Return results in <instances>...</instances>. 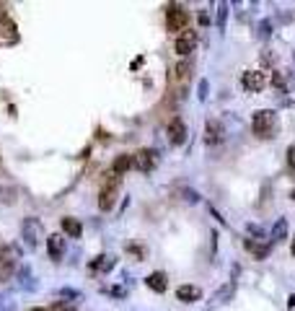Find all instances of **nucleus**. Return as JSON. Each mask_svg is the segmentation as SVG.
<instances>
[{"mask_svg": "<svg viewBox=\"0 0 295 311\" xmlns=\"http://www.w3.org/2000/svg\"><path fill=\"white\" fill-rule=\"evenodd\" d=\"M132 166H135V156L122 153V156H117L114 164H111V174H114V176H122V174H127Z\"/></svg>", "mask_w": 295, "mask_h": 311, "instance_id": "10", "label": "nucleus"}, {"mask_svg": "<svg viewBox=\"0 0 295 311\" xmlns=\"http://www.w3.org/2000/svg\"><path fill=\"white\" fill-rule=\"evenodd\" d=\"M243 247H246L251 254H254L257 259H264V257L269 254V247H272V244H254L251 239H246V241H243Z\"/></svg>", "mask_w": 295, "mask_h": 311, "instance_id": "17", "label": "nucleus"}, {"mask_svg": "<svg viewBox=\"0 0 295 311\" xmlns=\"http://www.w3.org/2000/svg\"><path fill=\"white\" fill-rule=\"evenodd\" d=\"M62 231L67 233L70 239H80L83 226H80V220H75V218H62Z\"/></svg>", "mask_w": 295, "mask_h": 311, "instance_id": "15", "label": "nucleus"}, {"mask_svg": "<svg viewBox=\"0 0 295 311\" xmlns=\"http://www.w3.org/2000/svg\"><path fill=\"white\" fill-rule=\"evenodd\" d=\"M18 259H21V252L16 244H8L0 249V280H8L13 275V267L18 264Z\"/></svg>", "mask_w": 295, "mask_h": 311, "instance_id": "2", "label": "nucleus"}, {"mask_svg": "<svg viewBox=\"0 0 295 311\" xmlns=\"http://www.w3.org/2000/svg\"><path fill=\"white\" fill-rule=\"evenodd\" d=\"M168 140H171V145H181L187 140V125L181 117H174L171 122H168Z\"/></svg>", "mask_w": 295, "mask_h": 311, "instance_id": "7", "label": "nucleus"}, {"mask_svg": "<svg viewBox=\"0 0 295 311\" xmlns=\"http://www.w3.org/2000/svg\"><path fill=\"white\" fill-rule=\"evenodd\" d=\"M207 88H210V83H207V81H202V83H199V99H202V101L207 99Z\"/></svg>", "mask_w": 295, "mask_h": 311, "instance_id": "29", "label": "nucleus"}, {"mask_svg": "<svg viewBox=\"0 0 295 311\" xmlns=\"http://www.w3.org/2000/svg\"><path fill=\"white\" fill-rule=\"evenodd\" d=\"M145 283H148V288L155 291V293H163V291L168 288V280H166L163 272H150V275L145 278Z\"/></svg>", "mask_w": 295, "mask_h": 311, "instance_id": "14", "label": "nucleus"}, {"mask_svg": "<svg viewBox=\"0 0 295 311\" xmlns=\"http://www.w3.org/2000/svg\"><path fill=\"white\" fill-rule=\"evenodd\" d=\"M290 254L295 257V236H292V247H290Z\"/></svg>", "mask_w": 295, "mask_h": 311, "instance_id": "32", "label": "nucleus"}, {"mask_svg": "<svg viewBox=\"0 0 295 311\" xmlns=\"http://www.w3.org/2000/svg\"><path fill=\"white\" fill-rule=\"evenodd\" d=\"M225 16H228V6L223 3V6H220V13H218V24H220V29H225Z\"/></svg>", "mask_w": 295, "mask_h": 311, "instance_id": "26", "label": "nucleus"}, {"mask_svg": "<svg viewBox=\"0 0 295 311\" xmlns=\"http://www.w3.org/2000/svg\"><path fill=\"white\" fill-rule=\"evenodd\" d=\"M176 298H179L181 303H194V301H199V298H202V291H199L197 285H179Z\"/></svg>", "mask_w": 295, "mask_h": 311, "instance_id": "12", "label": "nucleus"}, {"mask_svg": "<svg viewBox=\"0 0 295 311\" xmlns=\"http://www.w3.org/2000/svg\"><path fill=\"white\" fill-rule=\"evenodd\" d=\"M127 252H130V254H135V257H140V259L145 257V249H143V247H135V244H130V247H127Z\"/></svg>", "mask_w": 295, "mask_h": 311, "instance_id": "27", "label": "nucleus"}, {"mask_svg": "<svg viewBox=\"0 0 295 311\" xmlns=\"http://www.w3.org/2000/svg\"><path fill=\"white\" fill-rule=\"evenodd\" d=\"M272 81H275V86H277L280 91H285V88H287V83L282 81V73H277V70L272 73Z\"/></svg>", "mask_w": 295, "mask_h": 311, "instance_id": "24", "label": "nucleus"}, {"mask_svg": "<svg viewBox=\"0 0 295 311\" xmlns=\"http://www.w3.org/2000/svg\"><path fill=\"white\" fill-rule=\"evenodd\" d=\"M287 308H290V311H295V296L290 298V303H287Z\"/></svg>", "mask_w": 295, "mask_h": 311, "instance_id": "31", "label": "nucleus"}, {"mask_svg": "<svg viewBox=\"0 0 295 311\" xmlns=\"http://www.w3.org/2000/svg\"><path fill=\"white\" fill-rule=\"evenodd\" d=\"M285 233H287V220H285V218H280V220L275 223L272 233H269V244H277V241H282V239H285Z\"/></svg>", "mask_w": 295, "mask_h": 311, "instance_id": "18", "label": "nucleus"}, {"mask_svg": "<svg viewBox=\"0 0 295 311\" xmlns=\"http://www.w3.org/2000/svg\"><path fill=\"white\" fill-rule=\"evenodd\" d=\"M197 42H199V34L194 31V29H184L179 36H176V52L181 55V57H187V55H192L194 52V47H197Z\"/></svg>", "mask_w": 295, "mask_h": 311, "instance_id": "6", "label": "nucleus"}, {"mask_svg": "<svg viewBox=\"0 0 295 311\" xmlns=\"http://www.w3.org/2000/svg\"><path fill=\"white\" fill-rule=\"evenodd\" d=\"M189 24V13L184 6H168L166 11V29L168 31H174V34H181Z\"/></svg>", "mask_w": 295, "mask_h": 311, "instance_id": "3", "label": "nucleus"}, {"mask_svg": "<svg viewBox=\"0 0 295 311\" xmlns=\"http://www.w3.org/2000/svg\"><path fill=\"white\" fill-rule=\"evenodd\" d=\"M223 140V125L218 120H207V130H205V143L215 145Z\"/></svg>", "mask_w": 295, "mask_h": 311, "instance_id": "11", "label": "nucleus"}, {"mask_svg": "<svg viewBox=\"0 0 295 311\" xmlns=\"http://www.w3.org/2000/svg\"><path fill=\"white\" fill-rule=\"evenodd\" d=\"M0 31H3V34H16V24L6 13H0Z\"/></svg>", "mask_w": 295, "mask_h": 311, "instance_id": "20", "label": "nucleus"}, {"mask_svg": "<svg viewBox=\"0 0 295 311\" xmlns=\"http://www.w3.org/2000/svg\"><path fill=\"white\" fill-rule=\"evenodd\" d=\"M24 239H26L29 249H36L39 241L44 239V228H41L39 218H26L24 220Z\"/></svg>", "mask_w": 295, "mask_h": 311, "instance_id": "4", "label": "nucleus"}, {"mask_svg": "<svg viewBox=\"0 0 295 311\" xmlns=\"http://www.w3.org/2000/svg\"><path fill=\"white\" fill-rule=\"evenodd\" d=\"M52 311H73V306H70V303H55Z\"/></svg>", "mask_w": 295, "mask_h": 311, "instance_id": "30", "label": "nucleus"}, {"mask_svg": "<svg viewBox=\"0 0 295 311\" xmlns=\"http://www.w3.org/2000/svg\"><path fill=\"white\" fill-rule=\"evenodd\" d=\"M290 197H292V200H295V189H292V194H290Z\"/></svg>", "mask_w": 295, "mask_h": 311, "instance_id": "34", "label": "nucleus"}, {"mask_svg": "<svg viewBox=\"0 0 295 311\" xmlns=\"http://www.w3.org/2000/svg\"><path fill=\"white\" fill-rule=\"evenodd\" d=\"M153 166H155V153L150 148H143V150L135 153V169L138 171L148 174V171H153Z\"/></svg>", "mask_w": 295, "mask_h": 311, "instance_id": "8", "label": "nucleus"}, {"mask_svg": "<svg viewBox=\"0 0 295 311\" xmlns=\"http://www.w3.org/2000/svg\"><path fill=\"white\" fill-rule=\"evenodd\" d=\"M233 293H236V283H228L225 288H220V291H218V293L213 296V303H210V306H218V303H225V301H228V298H231Z\"/></svg>", "mask_w": 295, "mask_h": 311, "instance_id": "19", "label": "nucleus"}, {"mask_svg": "<svg viewBox=\"0 0 295 311\" xmlns=\"http://www.w3.org/2000/svg\"><path fill=\"white\" fill-rule=\"evenodd\" d=\"M111 267H114V257H109V254H101V257H96V259L88 264L91 272H106V270H111Z\"/></svg>", "mask_w": 295, "mask_h": 311, "instance_id": "16", "label": "nucleus"}, {"mask_svg": "<svg viewBox=\"0 0 295 311\" xmlns=\"http://www.w3.org/2000/svg\"><path fill=\"white\" fill-rule=\"evenodd\" d=\"M0 311H13V298L8 296H0Z\"/></svg>", "mask_w": 295, "mask_h": 311, "instance_id": "23", "label": "nucleus"}, {"mask_svg": "<svg viewBox=\"0 0 295 311\" xmlns=\"http://www.w3.org/2000/svg\"><path fill=\"white\" fill-rule=\"evenodd\" d=\"M192 70H194V65H192L189 60H181V62H179L176 68H174V81L184 86V83L189 81V75H192Z\"/></svg>", "mask_w": 295, "mask_h": 311, "instance_id": "13", "label": "nucleus"}, {"mask_svg": "<svg viewBox=\"0 0 295 311\" xmlns=\"http://www.w3.org/2000/svg\"><path fill=\"white\" fill-rule=\"evenodd\" d=\"M241 86L248 94H259L267 86V73H262V70H246L243 78H241Z\"/></svg>", "mask_w": 295, "mask_h": 311, "instance_id": "5", "label": "nucleus"}, {"mask_svg": "<svg viewBox=\"0 0 295 311\" xmlns=\"http://www.w3.org/2000/svg\"><path fill=\"white\" fill-rule=\"evenodd\" d=\"M251 130H254L257 138L262 140H272L280 130V120H277V114L272 109H259L254 112V120H251Z\"/></svg>", "mask_w": 295, "mask_h": 311, "instance_id": "1", "label": "nucleus"}, {"mask_svg": "<svg viewBox=\"0 0 295 311\" xmlns=\"http://www.w3.org/2000/svg\"><path fill=\"white\" fill-rule=\"evenodd\" d=\"M47 252H50V259L60 262L62 254H65V239L60 236V233H50V239H47Z\"/></svg>", "mask_w": 295, "mask_h": 311, "instance_id": "9", "label": "nucleus"}, {"mask_svg": "<svg viewBox=\"0 0 295 311\" xmlns=\"http://www.w3.org/2000/svg\"><path fill=\"white\" fill-rule=\"evenodd\" d=\"M287 166H290V171L295 174V145L287 148Z\"/></svg>", "mask_w": 295, "mask_h": 311, "instance_id": "25", "label": "nucleus"}, {"mask_svg": "<svg viewBox=\"0 0 295 311\" xmlns=\"http://www.w3.org/2000/svg\"><path fill=\"white\" fill-rule=\"evenodd\" d=\"M29 311H47V308H29Z\"/></svg>", "mask_w": 295, "mask_h": 311, "instance_id": "33", "label": "nucleus"}, {"mask_svg": "<svg viewBox=\"0 0 295 311\" xmlns=\"http://www.w3.org/2000/svg\"><path fill=\"white\" fill-rule=\"evenodd\" d=\"M269 34H272V21H262V24H259V36L267 39Z\"/></svg>", "mask_w": 295, "mask_h": 311, "instance_id": "21", "label": "nucleus"}, {"mask_svg": "<svg viewBox=\"0 0 295 311\" xmlns=\"http://www.w3.org/2000/svg\"><path fill=\"white\" fill-rule=\"evenodd\" d=\"M60 296H67V298H80V293H78V291H73V288H62V291H60Z\"/></svg>", "mask_w": 295, "mask_h": 311, "instance_id": "28", "label": "nucleus"}, {"mask_svg": "<svg viewBox=\"0 0 295 311\" xmlns=\"http://www.w3.org/2000/svg\"><path fill=\"white\" fill-rule=\"evenodd\" d=\"M181 194H184V200H187V203H197V200H199V194L192 192V189H187V187H181Z\"/></svg>", "mask_w": 295, "mask_h": 311, "instance_id": "22", "label": "nucleus"}]
</instances>
